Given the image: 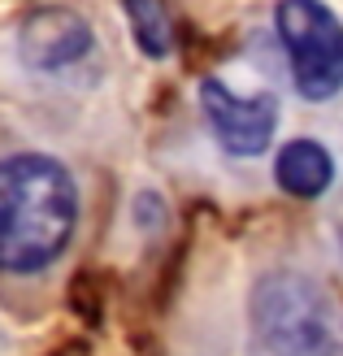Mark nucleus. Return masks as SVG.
I'll return each mask as SVG.
<instances>
[{
	"label": "nucleus",
	"mask_w": 343,
	"mask_h": 356,
	"mask_svg": "<svg viewBox=\"0 0 343 356\" xmlns=\"http://www.w3.org/2000/svg\"><path fill=\"white\" fill-rule=\"evenodd\" d=\"M79 222V187L57 156L17 152L0 161V274H40Z\"/></svg>",
	"instance_id": "obj_1"
},
{
	"label": "nucleus",
	"mask_w": 343,
	"mask_h": 356,
	"mask_svg": "<svg viewBox=\"0 0 343 356\" xmlns=\"http://www.w3.org/2000/svg\"><path fill=\"white\" fill-rule=\"evenodd\" d=\"M252 326L282 356H317L335 334V309L313 278L296 270L265 274L252 291Z\"/></svg>",
	"instance_id": "obj_2"
},
{
	"label": "nucleus",
	"mask_w": 343,
	"mask_h": 356,
	"mask_svg": "<svg viewBox=\"0 0 343 356\" xmlns=\"http://www.w3.org/2000/svg\"><path fill=\"white\" fill-rule=\"evenodd\" d=\"M278 40L292 57V79L304 100H330L343 87V22L321 0H278Z\"/></svg>",
	"instance_id": "obj_3"
},
{
	"label": "nucleus",
	"mask_w": 343,
	"mask_h": 356,
	"mask_svg": "<svg viewBox=\"0 0 343 356\" xmlns=\"http://www.w3.org/2000/svg\"><path fill=\"white\" fill-rule=\"evenodd\" d=\"M200 109L209 118V131L218 135V144L230 156H261L278 127V100L269 92L239 96L222 79L200 83Z\"/></svg>",
	"instance_id": "obj_4"
},
{
	"label": "nucleus",
	"mask_w": 343,
	"mask_h": 356,
	"mask_svg": "<svg viewBox=\"0 0 343 356\" xmlns=\"http://www.w3.org/2000/svg\"><path fill=\"white\" fill-rule=\"evenodd\" d=\"M92 48H96L92 22L70 5L31 9L22 17V26H17V57H22V65L40 70V74L79 65L83 57H92Z\"/></svg>",
	"instance_id": "obj_5"
},
{
	"label": "nucleus",
	"mask_w": 343,
	"mask_h": 356,
	"mask_svg": "<svg viewBox=\"0 0 343 356\" xmlns=\"http://www.w3.org/2000/svg\"><path fill=\"white\" fill-rule=\"evenodd\" d=\"M274 178L287 195H296V200H313L330 187L335 178V161L330 152L317 144V139H292V144H282L278 161H274Z\"/></svg>",
	"instance_id": "obj_6"
},
{
	"label": "nucleus",
	"mask_w": 343,
	"mask_h": 356,
	"mask_svg": "<svg viewBox=\"0 0 343 356\" xmlns=\"http://www.w3.org/2000/svg\"><path fill=\"white\" fill-rule=\"evenodd\" d=\"M126 17H131V31L139 48L148 52V57H170L174 52V22H170V9L166 0H122Z\"/></svg>",
	"instance_id": "obj_7"
}]
</instances>
